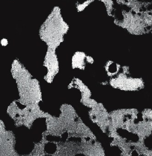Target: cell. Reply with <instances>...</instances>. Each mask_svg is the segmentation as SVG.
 <instances>
[{"label": "cell", "instance_id": "obj_1", "mask_svg": "<svg viewBox=\"0 0 152 156\" xmlns=\"http://www.w3.org/2000/svg\"><path fill=\"white\" fill-rule=\"evenodd\" d=\"M69 30V26L64 20L60 8L56 6L40 26L38 35L48 48L56 50L64 41Z\"/></svg>", "mask_w": 152, "mask_h": 156}, {"label": "cell", "instance_id": "obj_2", "mask_svg": "<svg viewBox=\"0 0 152 156\" xmlns=\"http://www.w3.org/2000/svg\"><path fill=\"white\" fill-rule=\"evenodd\" d=\"M110 83L116 88L129 91H137L144 87L143 81L141 78L129 77L125 73L112 79Z\"/></svg>", "mask_w": 152, "mask_h": 156}, {"label": "cell", "instance_id": "obj_3", "mask_svg": "<svg viewBox=\"0 0 152 156\" xmlns=\"http://www.w3.org/2000/svg\"><path fill=\"white\" fill-rule=\"evenodd\" d=\"M87 55L82 52L78 51L75 53L72 57V64L75 67L83 68L85 64V60Z\"/></svg>", "mask_w": 152, "mask_h": 156}, {"label": "cell", "instance_id": "obj_4", "mask_svg": "<svg viewBox=\"0 0 152 156\" xmlns=\"http://www.w3.org/2000/svg\"><path fill=\"white\" fill-rule=\"evenodd\" d=\"M120 66L114 62L110 61L106 65V69L111 76H114L119 72L120 69Z\"/></svg>", "mask_w": 152, "mask_h": 156}, {"label": "cell", "instance_id": "obj_5", "mask_svg": "<svg viewBox=\"0 0 152 156\" xmlns=\"http://www.w3.org/2000/svg\"><path fill=\"white\" fill-rule=\"evenodd\" d=\"M1 44L2 46H5L8 44V41H7V39H5V38H3L2 40H1Z\"/></svg>", "mask_w": 152, "mask_h": 156}]
</instances>
